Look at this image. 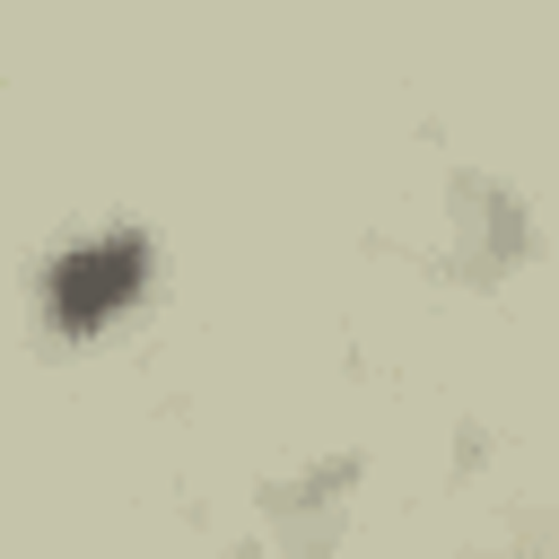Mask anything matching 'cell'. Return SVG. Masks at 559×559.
<instances>
[{"instance_id":"cell-1","label":"cell","mask_w":559,"mask_h":559,"mask_svg":"<svg viewBox=\"0 0 559 559\" xmlns=\"http://www.w3.org/2000/svg\"><path fill=\"white\" fill-rule=\"evenodd\" d=\"M140 271H148V253H140V236H105V245H79L61 271H52V306H61V323H105L131 288H140Z\"/></svg>"}]
</instances>
